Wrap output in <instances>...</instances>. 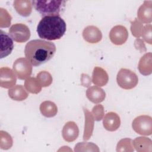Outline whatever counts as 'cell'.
Segmentation results:
<instances>
[{
    "instance_id": "cell-1",
    "label": "cell",
    "mask_w": 152,
    "mask_h": 152,
    "mask_svg": "<svg viewBox=\"0 0 152 152\" xmlns=\"http://www.w3.org/2000/svg\"><path fill=\"white\" fill-rule=\"evenodd\" d=\"M56 50V46L53 43L41 39H35L26 44L24 55L32 65L37 66L51 59Z\"/></svg>"
},
{
    "instance_id": "cell-2",
    "label": "cell",
    "mask_w": 152,
    "mask_h": 152,
    "mask_svg": "<svg viewBox=\"0 0 152 152\" xmlns=\"http://www.w3.org/2000/svg\"><path fill=\"white\" fill-rule=\"evenodd\" d=\"M66 30V23L59 15L43 17L37 27L39 37L48 40L60 39L64 35Z\"/></svg>"
},
{
    "instance_id": "cell-3",
    "label": "cell",
    "mask_w": 152,
    "mask_h": 152,
    "mask_svg": "<svg viewBox=\"0 0 152 152\" xmlns=\"http://www.w3.org/2000/svg\"><path fill=\"white\" fill-rule=\"evenodd\" d=\"M32 5L43 17L46 16L59 15L65 7V1H32Z\"/></svg>"
},
{
    "instance_id": "cell-4",
    "label": "cell",
    "mask_w": 152,
    "mask_h": 152,
    "mask_svg": "<svg viewBox=\"0 0 152 152\" xmlns=\"http://www.w3.org/2000/svg\"><path fill=\"white\" fill-rule=\"evenodd\" d=\"M116 81L118 86L123 89L130 90L134 88L138 83L137 75L132 71L121 68L118 72Z\"/></svg>"
},
{
    "instance_id": "cell-5",
    "label": "cell",
    "mask_w": 152,
    "mask_h": 152,
    "mask_svg": "<svg viewBox=\"0 0 152 152\" xmlns=\"http://www.w3.org/2000/svg\"><path fill=\"white\" fill-rule=\"evenodd\" d=\"M132 129L142 135H150L152 133V119L148 115H140L136 117L132 122Z\"/></svg>"
},
{
    "instance_id": "cell-6",
    "label": "cell",
    "mask_w": 152,
    "mask_h": 152,
    "mask_svg": "<svg viewBox=\"0 0 152 152\" xmlns=\"http://www.w3.org/2000/svg\"><path fill=\"white\" fill-rule=\"evenodd\" d=\"M9 34L13 40L18 43L27 42L30 37L29 28L24 24L16 23L9 29Z\"/></svg>"
},
{
    "instance_id": "cell-7",
    "label": "cell",
    "mask_w": 152,
    "mask_h": 152,
    "mask_svg": "<svg viewBox=\"0 0 152 152\" xmlns=\"http://www.w3.org/2000/svg\"><path fill=\"white\" fill-rule=\"evenodd\" d=\"M12 69L20 80L28 78L32 73V65L25 58H20L16 59L13 64Z\"/></svg>"
},
{
    "instance_id": "cell-8",
    "label": "cell",
    "mask_w": 152,
    "mask_h": 152,
    "mask_svg": "<svg viewBox=\"0 0 152 152\" xmlns=\"http://www.w3.org/2000/svg\"><path fill=\"white\" fill-rule=\"evenodd\" d=\"M109 38L114 45H122L126 42L128 38V30L124 26H115L110 31Z\"/></svg>"
},
{
    "instance_id": "cell-9",
    "label": "cell",
    "mask_w": 152,
    "mask_h": 152,
    "mask_svg": "<svg viewBox=\"0 0 152 152\" xmlns=\"http://www.w3.org/2000/svg\"><path fill=\"white\" fill-rule=\"evenodd\" d=\"M17 81L16 75L14 71L8 67L0 68V86L10 88L14 86Z\"/></svg>"
},
{
    "instance_id": "cell-10",
    "label": "cell",
    "mask_w": 152,
    "mask_h": 152,
    "mask_svg": "<svg viewBox=\"0 0 152 152\" xmlns=\"http://www.w3.org/2000/svg\"><path fill=\"white\" fill-rule=\"evenodd\" d=\"M64 140L68 142L74 141L78 137L79 129L75 122H67L64 126L62 131Z\"/></svg>"
},
{
    "instance_id": "cell-11",
    "label": "cell",
    "mask_w": 152,
    "mask_h": 152,
    "mask_svg": "<svg viewBox=\"0 0 152 152\" xmlns=\"http://www.w3.org/2000/svg\"><path fill=\"white\" fill-rule=\"evenodd\" d=\"M137 17L141 23L150 24L152 21V1H145L137 11Z\"/></svg>"
},
{
    "instance_id": "cell-12",
    "label": "cell",
    "mask_w": 152,
    "mask_h": 152,
    "mask_svg": "<svg viewBox=\"0 0 152 152\" xmlns=\"http://www.w3.org/2000/svg\"><path fill=\"white\" fill-rule=\"evenodd\" d=\"M83 37L84 40L88 43H97L102 40V33L96 26H88L83 30Z\"/></svg>"
},
{
    "instance_id": "cell-13",
    "label": "cell",
    "mask_w": 152,
    "mask_h": 152,
    "mask_svg": "<svg viewBox=\"0 0 152 152\" xmlns=\"http://www.w3.org/2000/svg\"><path fill=\"white\" fill-rule=\"evenodd\" d=\"M1 36V58H5L11 54L14 49V43L12 38L2 30H0Z\"/></svg>"
},
{
    "instance_id": "cell-14",
    "label": "cell",
    "mask_w": 152,
    "mask_h": 152,
    "mask_svg": "<svg viewBox=\"0 0 152 152\" xmlns=\"http://www.w3.org/2000/svg\"><path fill=\"white\" fill-rule=\"evenodd\" d=\"M103 125L106 130L109 131H115L117 130L121 125L120 117L115 112H108L103 118Z\"/></svg>"
},
{
    "instance_id": "cell-15",
    "label": "cell",
    "mask_w": 152,
    "mask_h": 152,
    "mask_svg": "<svg viewBox=\"0 0 152 152\" xmlns=\"http://www.w3.org/2000/svg\"><path fill=\"white\" fill-rule=\"evenodd\" d=\"M86 96L87 99L95 104L102 102L105 97L104 91L99 86H91L86 90Z\"/></svg>"
},
{
    "instance_id": "cell-16",
    "label": "cell",
    "mask_w": 152,
    "mask_h": 152,
    "mask_svg": "<svg viewBox=\"0 0 152 152\" xmlns=\"http://www.w3.org/2000/svg\"><path fill=\"white\" fill-rule=\"evenodd\" d=\"M83 112L85 117L84 130L83 134V140H88L93 135L94 125V119L90 112L87 108L83 107Z\"/></svg>"
},
{
    "instance_id": "cell-17",
    "label": "cell",
    "mask_w": 152,
    "mask_h": 152,
    "mask_svg": "<svg viewBox=\"0 0 152 152\" xmlns=\"http://www.w3.org/2000/svg\"><path fill=\"white\" fill-rule=\"evenodd\" d=\"M109 76L106 71L101 67L94 68L92 74V82L99 87L104 86L108 82Z\"/></svg>"
},
{
    "instance_id": "cell-18",
    "label": "cell",
    "mask_w": 152,
    "mask_h": 152,
    "mask_svg": "<svg viewBox=\"0 0 152 152\" xmlns=\"http://www.w3.org/2000/svg\"><path fill=\"white\" fill-rule=\"evenodd\" d=\"M152 54L151 52L144 54L140 59L138 68L144 75H148L152 72Z\"/></svg>"
},
{
    "instance_id": "cell-19",
    "label": "cell",
    "mask_w": 152,
    "mask_h": 152,
    "mask_svg": "<svg viewBox=\"0 0 152 152\" xmlns=\"http://www.w3.org/2000/svg\"><path fill=\"white\" fill-rule=\"evenodd\" d=\"M31 3L29 0H15L13 2V5L18 14L23 17H28L32 11Z\"/></svg>"
},
{
    "instance_id": "cell-20",
    "label": "cell",
    "mask_w": 152,
    "mask_h": 152,
    "mask_svg": "<svg viewBox=\"0 0 152 152\" xmlns=\"http://www.w3.org/2000/svg\"><path fill=\"white\" fill-rule=\"evenodd\" d=\"M9 97L13 100L23 101L26 99L28 94L26 88L22 85H16L12 88L8 90Z\"/></svg>"
},
{
    "instance_id": "cell-21",
    "label": "cell",
    "mask_w": 152,
    "mask_h": 152,
    "mask_svg": "<svg viewBox=\"0 0 152 152\" xmlns=\"http://www.w3.org/2000/svg\"><path fill=\"white\" fill-rule=\"evenodd\" d=\"M40 111L41 113L46 118L55 116L58 112V107L55 103L46 100L43 102L40 105Z\"/></svg>"
},
{
    "instance_id": "cell-22",
    "label": "cell",
    "mask_w": 152,
    "mask_h": 152,
    "mask_svg": "<svg viewBox=\"0 0 152 152\" xmlns=\"http://www.w3.org/2000/svg\"><path fill=\"white\" fill-rule=\"evenodd\" d=\"M132 144L137 151H151V140L148 138L144 137H137L132 141Z\"/></svg>"
},
{
    "instance_id": "cell-23",
    "label": "cell",
    "mask_w": 152,
    "mask_h": 152,
    "mask_svg": "<svg viewBox=\"0 0 152 152\" xmlns=\"http://www.w3.org/2000/svg\"><path fill=\"white\" fill-rule=\"evenodd\" d=\"M24 87L29 93L37 94L41 91L42 87L37 78L28 77L24 82Z\"/></svg>"
},
{
    "instance_id": "cell-24",
    "label": "cell",
    "mask_w": 152,
    "mask_h": 152,
    "mask_svg": "<svg viewBox=\"0 0 152 152\" xmlns=\"http://www.w3.org/2000/svg\"><path fill=\"white\" fill-rule=\"evenodd\" d=\"M13 141L11 136L6 131H0V147L2 150H8L12 145Z\"/></svg>"
},
{
    "instance_id": "cell-25",
    "label": "cell",
    "mask_w": 152,
    "mask_h": 152,
    "mask_svg": "<svg viewBox=\"0 0 152 152\" xmlns=\"http://www.w3.org/2000/svg\"><path fill=\"white\" fill-rule=\"evenodd\" d=\"M75 151H99V149L95 144L90 142H81L75 145Z\"/></svg>"
},
{
    "instance_id": "cell-26",
    "label": "cell",
    "mask_w": 152,
    "mask_h": 152,
    "mask_svg": "<svg viewBox=\"0 0 152 152\" xmlns=\"http://www.w3.org/2000/svg\"><path fill=\"white\" fill-rule=\"evenodd\" d=\"M36 78L43 87L49 86L52 84L53 80L51 74L46 71L39 72L37 74Z\"/></svg>"
},
{
    "instance_id": "cell-27",
    "label": "cell",
    "mask_w": 152,
    "mask_h": 152,
    "mask_svg": "<svg viewBox=\"0 0 152 152\" xmlns=\"http://www.w3.org/2000/svg\"><path fill=\"white\" fill-rule=\"evenodd\" d=\"M132 141L130 138H124L121 140L116 146L117 151H133Z\"/></svg>"
},
{
    "instance_id": "cell-28",
    "label": "cell",
    "mask_w": 152,
    "mask_h": 152,
    "mask_svg": "<svg viewBox=\"0 0 152 152\" xmlns=\"http://www.w3.org/2000/svg\"><path fill=\"white\" fill-rule=\"evenodd\" d=\"M12 17L8 11L2 8H0V27H8L11 24Z\"/></svg>"
},
{
    "instance_id": "cell-29",
    "label": "cell",
    "mask_w": 152,
    "mask_h": 152,
    "mask_svg": "<svg viewBox=\"0 0 152 152\" xmlns=\"http://www.w3.org/2000/svg\"><path fill=\"white\" fill-rule=\"evenodd\" d=\"M142 27V23L138 19L135 18L133 21H131V31L132 34L137 38H140L141 36Z\"/></svg>"
},
{
    "instance_id": "cell-30",
    "label": "cell",
    "mask_w": 152,
    "mask_h": 152,
    "mask_svg": "<svg viewBox=\"0 0 152 152\" xmlns=\"http://www.w3.org/2000/svg\"><path fill=\"white\" fill-rule=\"evenodd\" d=\"M91 114L95 121H101L103 118V116L104 115L103 106L102 104L95 105L92 109Z\"/></svg>"
},
{
    "instance_id": "cell-31",
    "label": "cell",
    "mask_w": 152,
    "mask_h": 152,
    "mask_svg": "<svg viewBox=\"0 0 152 152\" xmlns=\"http://www.w3.org/2000/svg\"><path fill=\"white\" fill-rule=\"evenodd\" d=\"M151 28L152 26L151 24H148L145 25L142 27L141 31V36L143 39L148 44H151L152 39H151Z\"/></svg>"
},
{
    "instance_id": "cell-32",
    "label": "cell",
    "mask_w": 152,
    "mask_h": 152,
    "mask_svg": "<svg viewBox=\"0 0 152 152\" xmlns=\"http://www.w3.org/2000/svg\"><path fill=\"white\" fill-rule=\"evenodd\" d=\"M81 83L84 87H88L91 84V79L88 74H82L81 76Z\"/></svg>"
},
{
    "instance_id": "cell-33",
    "label": "cell",
    "mask_w": 152,
    "mask_h": 152,
    "mask_svg": "<svg viewBox=\"0 0 152 152\" xmlns=\"http://www.w3.org/2000/svg\"><path fill=\"white\" fill-rule=\"evenodd\" d=\"M135 46L136 47V48L138 49V50H140L141 51L142 50V52L144 51V50L145 51L146 49H145V45H144V43L143 42V41L138 38L137 39L135 40Z\"/></svg>"
}]
</instances>
